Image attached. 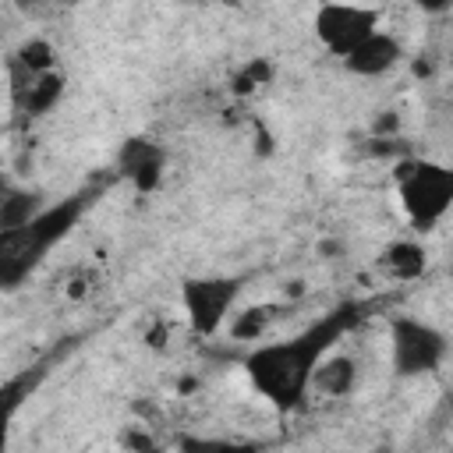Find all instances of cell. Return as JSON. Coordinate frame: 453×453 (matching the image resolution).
<instances>
[{
    "instance_id": "6da1fadb",
    "label": "cell",
    "mask_w": 453,
    "mask_h": 453,
    "mask_svg": "<svg viewBox=\"0 0 453 453\" xmlns=\"http://www.w3.org/2000/svg\"><path fill=\"white\" fill-rule=\"evenodd\" d=\"M350 308L315 322L308 333L294 336V340H283V343H265L258 347L244 368L255 382V389L280 411H290L301 403V396L308 393V379H311V368L319 365L322 354H329L333 340H340V333L347 329L350 322Z\"/></svg>"
},
{
    "instance_id": "7a4b0ae2",
    "label": "cell",
    "mask_w": 453,
    "mask_h": 453,
    "mask_svg": "<svg viewBox=\"0 0 453 453\" xmlns=\"http://www.w3.org/2000/svg\"><path fill=\"white\" fill-rule=\"evenodd\" d=\"M81 209H85V195H74L60 202L57 209H42L25 226L0 230V287H18L35 269V262L46 255V248L74 226Z\"/></svg>"
},
{
    "instance_id": "3957f363",
    "label": "cell",
    "mask_w": 453,
    "mask_h": 453,
    "mask_svg": "<svg viewBox=\"0 0 453 453\" xmlns=\"http://www.w3.org/2000/svg\"><path fill=\"white\" fill-rule=\"evenodd\" d=\"M393 180H396L400 205L414 230H432L446 216L449 198H453V173L446 166L403 156L393 170Z\"/></svg>"
},
{
    "instance_id": "277c9868",
    "label": "cell",
    "mask_w": 453,
    "mask_h": 453,
    "mask_svg": "<svg viewBox=\"0 0 453 453\" xmlns=\"http://www.w3.org/2000/svg\"><path fill=\"white\" fill-rule=\"evenodd\" d=\"M311 28H315L319 42L329 53L347 57L361 39L379 32V11L375 7H361V4H347V0H326L315 11Z\"/></svg>"
},
{
    "instance_id": "5b68a950",
    "label": "cell",
    "mask_w": 453,
    "mask_h": 453,
    "mask_svg": "<svg viewBox=\"0 0 453 453\" xmlns=\"http://www.w3.org/2000/svg\"><path fill=\"white\" fill-rule=\"evenodd\" d=\"M442 354H446V340L439 329L418 319L393 322V365L400 375H428L439 368Z\"/></svg>"
},
{
    "instance_id": "8992f818",
    "label": "cell",
    "mask_w": 453,
    "mask_h": 453,
    "mask_svg": "<svg viewBox=\"0 0 453 453\" xmlns=\"http://www.w3.org/2000/svg\"><path fill=\"white\" fill-rule=\"evenodd\" d=\"M234 297H237L234 280H184V287H180L188 322L202 336H212L223 326L226 308L234 304Z\"/></svg>"
},
{
    "instance_id": "52a82bcc",
    "label": "cell",
    "mask_w": 453,
    "mask_h": 453,
    "mask_svg": "<svg viewBox=\"0 0 453 453\" xmlns=\"http://www.w3.org/2000/svg\"><path fill=\"white\" fill-rule=\"evenodd\" d=\"M117 166L120 173L142 191V195H152L163 180V166H166V149L152 138H127L117 152Z\"/></svg>"
},
{
    "instance_id": "ba28073f",
    "label": "cell",
    "mask_w": 453,
    "mask_h": 453,
    "mask_svg": "<svg viewBox=\"0 0 453 453\" xmlns=\"http://www.w3.org/2000/svg\"><path fill=\"white\" fill-rule=\"evenodd\" d=\"M400 57H403V50H400L396 35H389V32H372L368 39H361V42L343 57V64H347L350 74L375 78V74H386Z\"/></svg>"
},
{
    "instance_id": "9c48e42d",
    "label": "cell",
    "mask_w": 453,
    "mask_h": 453,
    "mask_svg": "<svg viewBox=\"0 0 453 453\" xmlns=\"http://www.w3.org/2000/svg\"><path fill=\"white\" fill-rule=\"evenodd\" d=\"M354 382H357V365L347 354H333V357L322 354L319 365L311 368V379H308V386L322 389L326 396H347L354 389Z\"/></svg>"
},
{
    "instance_id": "30bf717a",
    "label": "cell",
    "mask_w": 453,
    "mask_h": 453,
    "mask_svg": "<svg viewBox=\"0 0 453 453\" xmlns=\"http://www.w3.org/2000/svg\"><path fill=\"white\" fill-rule=\"evenodd\" d=\"M60 92H64V74L46 71V74H35V81L28 85V92H25L18 103H21V110H25L28 117H42L50 106H57Z\"/></svg>"
},
{
    "instance_id": "8fae6325",
    "label": "cell",
    "mask_w": 453,
    "mask_h": 453,
    "mask_svg": "<svg viewBox=\"0 0 453 453\" xmlns=\"http://www.w3.org/2000/svg\"><path fill=\"white\" fill-rule=\"evenodd\" d=\"M39 212H42V198L35 191H4V198H0V230L25 226Z\"/></svg>"
},
{
    "instance_id": "7c38bea8",
    "label": "cell",
    "mask_w": 453,
    "mask_h": 453,
    "mask_svg": "<svg viewBox=\"0 0 453 453\" xmlns=\"http://www.w3.org/2000/svg\"><path fill=\"white\" fill-rule=\"evenodd\" d=\"M386 269L396 276V280H418L425 273V248L414 244V241H396L386 248Z\"/></svg>"
},
{
    "instance_id": "4fadbf2b",
    "label": "cell",
    "mask_w": 453,
    "mask_h": 453,
    "mask_svg": "<svg viewBox=\"0 0 453 453\" xmlns=\"http://www.w3.org/2000/svg\"><path fill=\"white\" fill-rule=\"evenodd\" d=\"M273 81V64L265 60V57H251L234 78H230V92L234 96H251L255 88H262V85H269Z\"/></svg>"
},
{
    "instance_id": "5bb4252c",
    "label": "cell",
    "mask_w": 453,
    "mask_h": 453,
    "mask_svg": "<svg viewBox=\"0 0 453 453\" xmlns=\"http://www.w3.org/2000/svg\"><path fill=\"white\" fill-rule=\"evenodd\" d=\"M273 311H276V308H269V304H258V308L241 311V315L230 322V336H234V340H262L265 329H269V322H273Z\"/></svg>"
},
{
    "instance_id": "9a60e30c",
    "label": "cell",
    "mask_w": 453,
    "mask_h": 453,
    "mask_svg": "<svg viewBox=\"0 0 453 453\" xmlns=\"http://www.w3.org/2000/svg\"><path fill=\"white\" fill-rule=\"evenodd\" d=\"M14 60H18L21 67H28L32 74H46V71H53V64H57V50H53L50 39H28V42H21V50L14 53Z\"/></svg>"
},
{
    "instance_id": "2e32d148",
    "label": "cell",
    "mask_w": 453,
    "mask_h": 453,
    "mask_svg": "<svg viewBox=\"0 0 453 453\" xmlns=\"http://www.w3.org/2000/svg\"><path fill=\"white\" fill-rule=\"evenodd\" d=\"M400 131V113L396 110H382L379 117H375V124H372V134L375 138H393Z\"/></svg>"
},
{
    "instance_id": "e0dca14e",
    "label": "cell",
    "mask_w": 453,
    "mask_h": 453,
    "mask_svg": "<svg viewBox=\"0 0 453 453\" xmlns=\"http://www.w3.org/2000/svg\"><path fill=\"white\" fill-rule=\"evenodd\" d=\"M368 156H407V145L393 134V138H372L368 142Z\"/></svg>"
},
{
    "instance_id": "ac0fdd59",
    "label": "cell",
    "mask_w": 453,
    "mask_h": 453,
    "mask_svg": "<svg viewBox=\"0 0 453 453\" xmlns=\"http://www.w3.org/2000/svg\"><path fill=\"white\" fill-rule=\"evenodd\" d=\"M120 446H127V449H152L156 442H152L145 432H127V435L120 439Z\"/></svg>"
},
{
    "instance_id": "d6986e66",
    "label": "cell",
    "mask_w": 453,
    "mask_h": 453,
    "mask_svg": "<svg viewBox=\"0 0 453 453\" xmlns=\"http://www.w3.org/2000/svg\"><path fill=\"white\" fill-rule=\"evenodd\" d=\"M163 340H166V326L156 322V326L145 333V343H149V347H163Z\"/></svg>"
},
{
    "instance_id": "ffe728a7",
    "label": "cell",
    "mask_w": 453,
    "mask_h": 453,
    "mask_svg": "<svg viewBox=\"0 0 453 453\" xmlns=\"http://www.w3.org/2000/svg\"><path fill=\"white\" fill-rule=\"evenodd\" d=\"M414 4H418V7H425V11H432V14L449 7V0H414Z\"/></svg>"
},
{
    "instance_id": "44dd1931",
    "label": "cell",
    "mask_w": 453,
    "mask_h": 453,
    "mask_svg": "<svg viewBox=\"0 0 453 453\" xmlns=\"http://www.w3.org/2000/svg\"><path fill=\"white\" fill-rule=\"evenodd\" d=\"M414 74L418 78H428L432 74V60H414Z\"/></svg>"
},
{
    "instance_id": "7402d4cb",
    "label": "cell",
    "mask_w": 453,
    "mask_h": 453,
    "mask_svg": "<svg viewBox=\"0 0 453 453\" xmlns=\"http://www.w3.org/2000/svg\"><path fill=\"white\" fill-rule=\"evenodd\" d=\"M258 152H262V156H269V152H273V138H269L265 131H258Z\"/></svg>"
},
{
    "instance_id": "603a6c76",
    "label": "cell",
    "mask_w": 453,
    "mask_h": 453,
    "mask_svg": "<svg viewBox=\"0 0 453 453\" xmlns=\"http://www.w3.org/2000/svg\"><path fill=\"white\" fill-rule=\"evenodd\" d=\"M319 251H322L326 258H333V251H343V244H336V241H326V244H322Z\"/></svg>"
},
{
    "instance_id": "cb8c5ba5",
    "label": "cell",
    "mask_w": 453,
    "mask_h": 453,
    "mask_svg": "<svg viewBox=\"0 0 453 453\" xmlns=\"http://www.w3.org/2000/svg\"><path fill=\"white\" fill-rule=\"evenodd\" d=\"M301 290H304V287H301V280H290V287H287V294H290V297H297Z\"/></svg>"
}]
</instances>
